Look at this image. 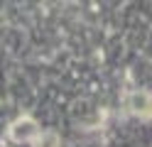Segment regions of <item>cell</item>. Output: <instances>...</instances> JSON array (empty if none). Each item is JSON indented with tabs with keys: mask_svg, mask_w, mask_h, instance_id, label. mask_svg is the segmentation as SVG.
Returning a JSON list of instances; mask_svg holds the SVG:
<instances>
[{
	"mask_svg": "<svg viewBox=\"0 0 152 147\" xmlns=\"http://www.w3.org/2000/svg\"><path fill=\"white\" fill-rule=\"evenodd\" d=\"M132 108H135L137 113H150V101H147V96H140V93H135L132 96Z\"/></svg>",
	"mask_w": 152,
	"mask_h": 147,
	"instance_id": "obj_1",
	"label": "cell"
}]
</instances>
